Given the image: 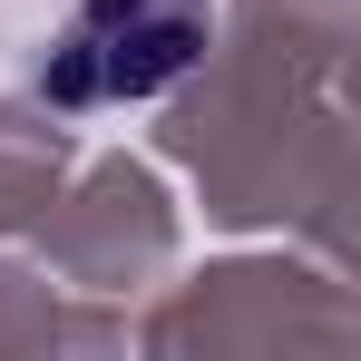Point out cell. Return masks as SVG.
<instances>
[{"label": "cell", "instance_id": "obj_1", "mask_svg": "<svg viewBox=\"0 0 361 361\" xmlns=\"http://www.w3.org/2000/svg\"><path fill=\"white\" fill-rule=\"evenodd\" d=\"M195 39H205L195 0H166V10H147V0H88L59 88L68 98H147V88H166L195 59Z\"/></svg>", "mask_w": 361, "mask_h": 361}]
</instances>
